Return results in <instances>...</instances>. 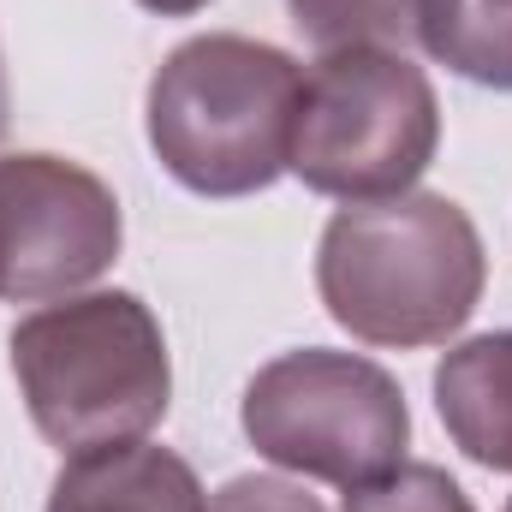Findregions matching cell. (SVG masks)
I'll list each match as a JSON object with an SVG mask.
<instances>
[{
  "instance_id": "5",
  "label": "cell",
  "mask_w": 512,
  "mask_h": 512,
  "mask_svg": "<svg viewBox=\"0 0 512 512\" xmlns=\"http://www.w3.org/2000/svg\"><path fill=\"white\" fill-rule=\"evenodd\" d=\"M239 423L268 465L334 489L382 477L411 447V411L399 382L376 358L334 346H304L262 364L245 387Z\"/></svg>"
},
{
  "instance_id": "6",
  "label": "cell",
  "mask_w": 512,
  "mask_h": 512,
  "mask_svg": "<svg viewBox=\"0 0 512 512\" xmlns=\"http://www.w3.org/2000/svg\"><path fill=\"white\" fill-rule=\"evenodd\" d=\"M126 239L120 197L78 161L0 155V298L48 304L114 268Z\"/></svg>"
},
{
  "instance_id": "13",
  "label": "cell",
  "mask_w": 512,
  "mask_h": 512,
  "mask_svg": "<svg viewBox=\"0 0 512 512\" xmlns=\"http://www.w3.org/2000/svg\"><path fill=\"white\" fill-rule=\"evenodd\" d=\"M137 6H149V12H161V18H191V12H203L209 0H137Z\"/></svg>"
},
{
  "instance_id": "7",
  "label": "cell",
  "mask_w": 512,
  "mask_h": 512,
  "mask_svg": "<svg viewBox=\"0 0 512 512\" xmlns=\"http://www.w3.org/2000/svg\"><path fill=\"white\" fill-rule=\"evenodd\" d=\"M48 512H209V495L173 447L114 441L60 465Z\"/></svg>"
},
{
  "instance_id": "9",
  "label": "cell",
  "mask_w": 512,
  "mask_h": 512,
  "mask_svg": "<svg viewBox=\"0 0 512 512\" xmlns=\"http://www.w3.org/2000/svg\"><path fill=\"white\" fill-rule=\"evenodd\" d=\"M417 42L465 84L512 96V0H417Z\"/></svg>"
},
{
  "instance_id": "12",
  "label": "cell",
  "mask_w": 512,
  "mask_h": 512,
  "mask_svg": "<svg viewBox=\"0 0 512 512\" xmlns=\"http://www.w3.org/2000/svg\"><path fill=\"white\" fill-rule=\"evenodd\" d=\"M209 512H328L286 477H233L209 495Z\"/></svg>"
},
{
  "instance_id": "14",
  "label": "cell",
  "mask_w": 512,
  "mask_h": 512,
  "mask_svg": "<svg viewBox=\"0 0 512 512\" xmlns=\"http://www.w3.org/2000/svg\"><path fill=\"white\" fill-rule=\"evenodd\" d=\"M0 131H6V60H0Z\"/></svg>"
},
{
  "instance_id": "8",
  "label": "cell",
  "mask_w": 512,
  "mask_h": 512,
  "mask_svg": "<svg viewBox=\"0 0 512 512\" xmlns=\"http://www.w3.org/2000/svg\"><path fill=\"white\" fill-rule=\"evenodd\" d=\"M435 411L471 465L512 471V328L477 334L435 364Z\"/></svg>"
},
{
  "instance_id": "4",
  "label": "cell",
  "mask_w": 512,
  "mask_h": 512,
  "mask_svg": "<svg viewBox=\"0 0 512 512\" xmlns=\"http://www.w3.org/2000/svg\"><path fill=\"white\" fill-rule=\"evenodd\" d=\"M441 149V102L399 48H334L304 72L286 173L316 197L382 203L411 191Z\"/></svg>"
},
{
  "instance_id": "15",
  "label": "cell",
  "mask_w": 512,
  "mask_h": 512,
  "mask_svg": "<svg viewBox=\"0 0 512 512\" xmlns=\"http://www.w3.org/2000/svg\"><path fill=\"white\" fill-rule=\"evenodd\" d=\"M507 512H512V501H507Z\"/></svg>"
},
{
  "instance_id": "3",
  "label": "cell",
  "mask_w": 512,
  "mask_h": 512,
  "mask_svg": "<svg viewBox=\"0 0 512 512\" xmlns=\"http://www.w3.org/2000/svg\"><path fill=\"white\" fill-rule=\"evenodd\" d=\"M12 376L36 435L60 453L143 441L173 399L167 334L137 292H72L12 328Z\"/></svg>"
},
{
  "instance_id": "10",
  "label": "cell",
  "mask_w": 512,
  "mask_h": 512,
  "mask_svg": "<svg viewBox=\"0 0 512 512\" xmlns=\"http://www.w3.org/2000/svg\"><path fill=\"white\" fill-rule=\"evenodd\" d=\"M298 36L322 54L334 48H399L417 42V0H286Z\"/></svg>"
},
{
  "instance_id": "1",
  "label": "cell",
  "mask_w": 512,
  "mask_h": 512,
  "mask_svg": "<svg viewBox=\"0 0 512 512\" xmlns=\"http://www.w3.org/2000/svg\"><path fill=\"white\" fill-rule=\"evenodd\" d=\"M489 251L477 221L435 191L346 203L316 245V292L364 346H447L483 304Z\"/></svg>"
},
{
  "instance_id": "2",
  "label": "cell",
  "mask_w": 512,
  "mask_h": 512,
  "mask_svg": "<svg viewBox=\"0 0 512 512\" xmlns=\"http://www.w3.org/2000/svg\"><path fill=\"white\" fill-rule=\"evenodd\" d=\"M304 66L256 36L209 30L179 42L143 102L149 149L197 197H256L286 173Z\"/></svg>"
},
{
  "instance_id": "11",
  "label": "cell",
  "mask_w": 512,
  "mask_h": 512,
  "mask_svg": "<svg viewBox=\"0 0 512 512\" xmlns=\"http://www.w3.org/2000/svg\"><path fill=\"white\" fill-rule=\"evenodd\" d=\"M340 512H477L471 495L441 471V465H423V459H399L393 471L346 489V507Z\"/></svg>"
}]
</instances>
